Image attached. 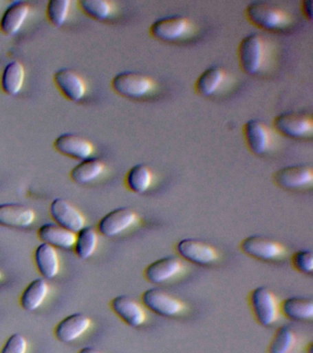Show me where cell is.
<instances>
[{
    "label": "cell",
    "instance_id": "obj_1",
    "mask_svg": "<svg viewBox=\"0 0 313 353\" xmlns=\"http://www.w3.org/2000/svg\"><path fill=\"white\" fill-rule=\"evenodd\" d=\"M239 66L249 76H261L271 68L274 61V47L265 36L251 33L239 43Z\"/></svg>",
    "mask_w": 313,
    "mask_h": 353
},
{
    "label": "cell",
    "instance_id": "obj_2",
    "mask_svg": "<svg viewBox=\"0 0 313 353\" xmlns=\"http://www.w3.org/2000/svg\"><path fill=\"white\" fill-rule=\"evenodd\" d=\"M244 16L252 26L270 32H284L294 23L292 14L268 1L249 3L244 10Z\"/></svg>",
    "mask_w": 313,
    "mask_h": 353
},
{
    "label": "cell",
    "instance_id": "obj_3",
    "mask_svg": "<svg viewBox=\"0 0 313 353\" xmlns=\"http://www.w3.org/2000/svg\"><path fill=\"white\" fill-rule=\"evenodd\" d=\"M196 24L184 16H166L153 21L149 28L151 37L167 43H177L193 38Z\"/></svg>",
    "mask_w": 313,
    "mask_h": 353
},
{
    "label": "cell",
    "instance_id": "obj_4",
    "mask_svg": "<svg viewBox=\"0 0 313 353\" xmlns=\"http://www.w3.org/2000/svg\"><path fill=\"white\" fill-rule=\"evenodd\" d=\"M111 85L115 93L130 99L149 98L158 90L155 79L134 71L120 72L112 79Z\"/></svg>",
    "mask_w": 313,
    "mask_h": 353
},
{
    "label": "cell",
    "instance_id": "obj_5",
    "mask_svg": "<svg viewBox=\"0 0 313 353\" xmlns=\"http://www.w3.org/2000/svg\"><path fill=\"white\" fill-rule=\"evenodd\" d=\"M248 303L255 321L262 327H270L279 319V301L268 287L252 289L248 294Z\"/></svg>",
    "mask_w": 313,
    "mask_h": 353
},
{
    "label": "cell",
    "instance_id": "obj_6",
    "mask_svg": "<svg viewBox=\"0 0 313 353\" xmlns=\"http://www.w3.org/2000/svg\"><path fill=\"white\" fill-rule=\"evenodd\" d=\"M274 131L283 137L295 140L310 139L313 134L312 116L306 113L287 112L273 119Z\"/></svg>",
    "mask_w": 313,
    "mask_h": 353
},
{
    "label": "cell",
    "instance_id": "obj_7",
    "mask_svg": "<svg viewBox=\"0 0 313 353\" xmlns=\"http://www.w3.org/2000/svg\"><path fill=\"white\" fill-rule=\"evenodd\" d=\"M243 137L246 148L255 156H265L276 146L274 132L258 119H251L244 124Z\"/></svg>",
    "mask_w": 313,
    "mask_h": 353
},
{
    "label": "cell",
    "instance_id": "obj_8",
    "mask_svg": "<svg viewBox=\"0 0 313 353\" xmlns=\"http://www.w3.org/2000/svg\"><path fill=\"white\" fill-rule=\"evenodd\" d=\"M241 252L261 261H273L285 255V248L280 243L262 236H250L240 243Z\"/></svg>",
    "mask_w": 313,
    "mask_h": 353
},
{
    "label": "cell",
    "instance_id": "obj_9",
    "mask_svg": "<svg viewBox=\"0 0 313 353\" xmlns=\"http://www.w3.org/2000/svg\"><path fill=\"white\" fill-rule=\"evenodd\" d=\"M141 301L148 310L164 317L177 316L186 308L177 298L159 288H151L142 292Z\"/></svg>",
    "mask_w": 313,
    "mask_h": 353
},
{
    "label": "cell",
    "instance_id": "obj_10",
    "mask_svg": "<svg viewBox=\"0 0 313 353\" xmlns=\"http://www.w3.org/2000/svg\"><path fill=\"white\" fill-rule=\"evenodd\" d=\"M276 186L285 190H299L312 186V168L307 165H290L277 170L272 176Z\"/></svg>",
    "mask_w": 313,
    "mask_h": 353
},
{
    "label": "cell",
    "instance_id": "obj_11",
    "mask_svg": "<svg viewBox=\"0 0 313 353\" xmlns=\"http://www.w3.org/2000/svg\"><path fill=\"white\" fill-rule=\"evenodd\" d=\"M181 258L199 266H208L218 261L219 255L213 245L196 239H184L175 245Z\"/></svg>",
    "mask_w": 313,
    "mask_h": 353
},
{
    "label": "cell",
    "instance_id": "obj_12",
    "mask_svg": "<svg viewBox=\"0 0 313 353\" xmlns=\"http://www.w3.org/2000/svg\"><path fill=\"white\" fill-rule=\"evenodd\" d=\"M139 222L138 214L128 207L112 210L98 223V233L106 237H114L133 228Z\"/></svg>",
    "mask_w": 313,
    "mask_h": 353
},
{
    "label": "cell",
    "instance_id": "obj_13",
    "mask_svg": "<svg viewBox=\"0 0 313 353\" xmlns=\"http://www.w3.org/2000/svg\"><path fill=\"white\" fill-rule=\"evenodd\" d=\"M232 77L219 66H211L203 71L195 82L194 90L202 98L219 95L229 88Z\"/></svg>",
    "mask_w": 313,
    "mask_h": 353
},
{
    "label": "cell",
    "instance_id": "obj_14",
    "mask_svg": "<svg viewBox=\"0 0 313 353\" xmlns=\"http://www.w3.org/2000/svg\"><path fill=\"white\" fill-rule=\"evenodd\" d=\"M184 270V265L175 256H164L147 265L144 270L145 280L152 284H162L177 277Z\"/></svg>",
    "mask_w": 313,
    "mask_h": 353
},
{
    "label": "cell",
    "instance_id": "obj_15",
    "mask_svg": "<svg viewBox=\"0 0 313 353\" xmlns=\"http://www.w3.org/2000/svg\"><path fill=\"white\" fill-rule=\"evenodd\" d=\"M111 310L129 327H142L147 321V312L144 306L127 295H119L111 301Z\"/></svg>",
    "mask_w": 313,
    "mask_h": 353
},
{
    "label": "cell",
    "instance_id": "obj_16",
    "mask_svg": "<svg viewBox=\"0 0 313 353\" xmlns=\"http://www.w3.org/2000/svg\"><path fill=\"white\" fill-rule=\"evenodd\" d=\"M50 214L56 225L72 233H78L85 228V218L81 212L62 198H56L52 201Z\"/></svg>",
    "mask_w": 313,
    "mask_h": 353
},
{
    "label": "cell",
    "instance_id": "obj_17",
    "mask_svg": "<svg viewBox=\"0 0 313 353\" xmlns=\"http://www.w3.org/2000/svg\"><path fill=\"white\" fill-rule=\"evenodd\" d=\"M54 148L63 156L73 159H89L94 152L92 143L86 138L75 134H63L54 140Z\"/></svg>",
    "mask_w": 313,
    "mask_h": 353
},
{
    "label": "cell",
    "instance_id": "obj_18",
    "mask_svg": "<svg viewBox=\"0 0 313 353\" xmlns=\"http://www.w3.org/2000/svg\"><path fill=\"white\" fill-rule=\"evenodd\" d=\"M54 82L62 95L68 101L78 102L86 94V85L76 72L70 68H61L54 74Z\"/></svg>",
    "mask_w": 313,
    "mask_h": 353
},
{
    "label": "cell",
    "instance_id": "obj_19",
    "mask_svg": "<svg viewBox=\"0 0 313 353\" xmlns=\"http://www.w3.org/2000/svg\"><path fill=\"white\" fill-rule=\"evenodd\" d=\"M34 212L21 203L0 204V225L8 228H27L34 223Z\"/></svg>",
    "mask_w": 313,
    "mask_h": 353
},
{
    "label": "cell",
    "instance_id": "obj_20",
    "mask_svg": "<svg viewBox=\"0 0 313 353\" xmlns=\"http://www.w3.org/2000/svg\"><path fill=\"white\" fill-rule=\"evenodd\" d=\"M90 325L91 321L84 314H72L56 325L54 331V336L57 341L69 343L83 335L89 330Z\"/></svg>",
    "mask_w": 313,
    "mask_h": 353
},
{
    "label": "cell",
    "instance_id": "obj_21",
    "mask_svg": "<svg viewBox=\"0 0 313 353\" xmlns=\"http://www.w3.org/2000/svg\"><path fill=\"white\" fill-rule=\"evenodd\" d=\"M279 313L292 321H309L313 319V301L302 296L285 298L279 303Z\"/></svg>",
    "mask_w": 313,
    "mask_h": 353
},
{
    "label": "cell",
    "instance_id": "obj_22",
    "mask_svg": "<svg viewBox=\"0 0 313 353\" xmlns=\"http://www.w3.org/2000/svg\"><path fill=\"white\" fill-rule=\"evenodd\" d=\"M30 12V5L24 1H15L5 10L0 19V30L7 36L20 32Z\"/></svg>",
    "mask_w": 313,
    "mask_h": 353
},
{
    "label": "cell",
    "instance_id": "obj_23",
    "mask_svg": "<svg viewBox=\"0 0 313 353\" xmlns=\"http://www.w3.org/2000/svg\"><path fill=\"white\" fill-rule=\"evenodd\" d=\"M38 237L43 243L54 248H71L76 241V234L56 225V223H47L38 230Z\"/></svg>",
    "mask_w": 313,
    "mask_h": 353
},
{
    "label": "cell",
    "instance_id": "obj_24",
    "mask_svg": "<svg viewBox=\"0 0 313 353\" xmlns=\"http://www.w3.org/2000/svg\"><path fill=\"white\" fill-rule=\"evenodd\" d=\"M34 261L38 272L45 279H53L58 274L60 262L56 248L47 244L38 245L34 251Z\"/></svg>",
    "mask_w": 313,
    "mask_h": 353
},
{
    "label": "cell",
    "instance_id": "obj_25",
    "mask_svg": "<svg viewBox=\"0 0 313 353\" xmlns=\"http://www.w3.org/2000/svg\"><path fill=\"white\" fill-rule=\"evenodd\" d=\"M25 69L20 61H12L5 66L0 79V87L9 96L17 95L23 88Z\"/></svg>",
    "mask_w": 313,
    "mask_h": 353
},
{
    "label": "cell",
    "instance_id": "obj_26",
    "mask_svg": "<svg viewBox=\"0 0 313 353\" xmlns=\"http://www.w3.org/2000/svg\"><path fill=\"white\" fill-rule=\"evenodd\" d=\"M153 171L148 165L137 164L128 170L125 176V186L130 192L136 194H142L147 192L153 185Z\"/></svg>",
    "mask_w": 313,
    "mask_h": 353
},
{
    "label": "cell",
    "instance_id": "obj_27",
    "mask_svg": "<svg viewBox=\"0 0 313 353\" xmlns=\"http://www.w3.org/2000/svg\"><path fill=\"white\" fill-rule=\"evenodd\" d=\"M104 170L105 165L101 160L96 157H89L82 160L71 170L70 178L79 185L87 184L102 175Z\"/></svg>",
    "mask_w": 313,
    "mask_h": 353
},
{
    "label": "cell",
    "instance_id": "obj_28",
    "mask_svg": "<svg viewBox=\"0 0 313 353\" xmlns=\"http://www.w3.org/2000/svg\"><path fill=\"white\" fill-rule=\"evenodd\" d=\"M48 284L43 279L31 281L21 294L20 303L24 310H36L48 294Z\"/></svg>",
    "mask_w": 313,
    "mask_h": 353
},
{
    "label": "cell",
    "instance_id": "obj_29",
    "mask_svg": "<svg viewBox=\"0 0 313 353\" xmlns=\"http://www.w3.org/2000/svg\"><path fill=\"white\" fill-rule=\"evenodd\" d=\"M98 233L91 226H85L76 234L74 250L80 259H87L94 254L98 245Z\"/></svg>",
    "mask_w": 313,
    "mask_h": 353
},
{
    "label": "cell",
    "instance_id": "obj_30",
    "mask_svg": "<svg viewBox=\"0 0 313 353\" xmlns=\"http://www.w3.org/2000/svg\"><path fill=\"white\" fill-rule=\"evenodd\" d=\"M296 343V336L292 328L288 325H281L272 336L268 353H292Z\"/></svg>",
    "mask_w": 313,
    "mask_h": 353
},
{
    "label": "cell",
    "instance_id": "obj_31",
    "mask_svg": "<svg viewBox=\"0 0 313 353\" xmlns=\"http://www.w3.org/2000/svg\"><path fill=\"white\" fill-rule=\"evenodd\" d=\"M78 6L87 16L96 21H105L114 12V5L106 0H80Z\"/></svg>",
    "mask_w": 313,
    "mask_h": 353
},
{
    "label": "cell",
    "instance_id": "obj_32",
    "mask_svg": "<svg viewBox=\"0 0 313 353\" xmlns=\"http://www.w3.org/2000/svg\"><path fill=\"white\" fill-rule=\"evenodd\" d=\"M69 8V0H50L46 8L48 21L54 27L63 26L67 21Z\"/></svg>",
    "mask_w": 313,
    "mask_h": 353
},
{
    "label": "cell",
    "instance_id": "obj_33",
    "mask_svg": "<svg viewBox=\"0 0 313 353\" xmlns=\"http://www.w3.org/2000/svg\"><path fill=\"white\" fill-rule=\"evenodd\" d=\"M291 264L296 272L312 274L313 272V254L309 250L296 251L291 256Z\"/></svg>",
    "mask_w": 313,
    "mask_h": 353
},
{
    "label": "cell",
    "instance_id": "obj_34",
    "mask_svg": "<svg viewBox=\"0 0 313 353\" xmlns=\"http://www.w3.org/2000/svg\"><path fill=\"white\" fill-rule=\"evenodd\" d=\"M27 341L21 334H13L2 347L0 353H26Z\"/></svg>",
    "mask_w": 313,
    "mask_h": 353
},
{
    "label": "cell",
    "instance_id": "obj_35",
    "mask_svg": "<svg viewBox=\"0 0 313 353\" xmlns=\"http://www.w3.org/2000/svg\"><path fill=\"white\" fill-rule=\"evenodd\" d=\"M312 0H303L301 2V10L305 19L312 21Z\"/></svg>",
    "mask_w": 313,
    "mask_h": 353
},
{
    "label": "cell",
    "instance_id": "obj_36",
    "mask_svg": "<svg viewBox=\"0 0 313 353\" xmlns=\"http://www.w3.org/2000/svg\"><path fill=\"white\" fill-rule=\"evenodd\" d=\"M78 353H102V352H100V350L94 349V347H82L81 350H79V352Z\"/></svg>",
    "mask_w": 313,
    "mask_h": 353
},
{
    "label": "cell",
    "instance_id": "obj_37",
    "mask_svg": "<svg viewBox=\"0 0 313 353\" xmlns=\"http://www.w3.org/2000/svg\"><path fill=\"white\" fill-rule=\"evenodd\" d=\"M312 343H310V345H309V347H310H310H312ZM307 352H309V353H312V350H307Z\"/></svg>",
    "mask_w": 313,
    "mask_h": 353
},
{
    "label": "cell",
    "instance_id": "obj_38",
    "mask_svg": "<svg viewBox=\"0 0 313 353\" xmlns=\"http://www.w3.org/2000/svg\"><path fill=\"white\" fill-rule=\"evenodd\" d=\"M0 278H1V272H0Z\"/></svg>",
    "mask_w": 313,
    "mask_h": 353
}]
</instances>
